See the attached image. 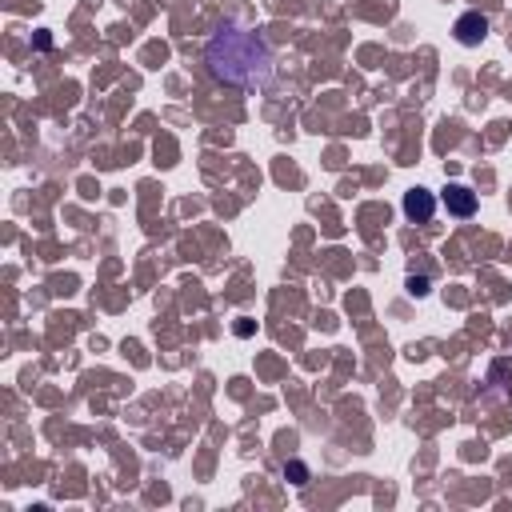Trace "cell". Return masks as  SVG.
<instances>
[{"label": "cell", "mask_w": 512, "mask_h": 512, "mask_svg": "<svg viewBox=\"0 0 512 512\" xmlns=\"http://www.w3.org/2000/svg\"><path fill=\"white\" fill-rule=\"evenodd\" d=\"M208 72L228 88H260L272 80V48L260 32H248L240 24H220L204 44Z\"/></svg>", "instance_id": "cell-1"}, {"label": "cell", "mask_w": 512, "mask_h": 512, "mask_svg": "<svg viewBox=\"0 0 512 512\" xmlns=\"http://www.w3.org/2000/svg\"><path fill=\"white\" fill-rule=\"evenodd\" d=\"M404 216L416 220V224H428L436 216V196L424 192V188H408L404 192Z\"/></svg>", "instance_id": "cell-2"}, {"label": "cell", "mask_w": 512, "mask_h": 512, "mask_svg": "<svg viewBox=\"0 0 512 512\" xmlns=\"http://www.w3.org/2000/svg\"><path fill=\"white\" fill-rule=\"evenodd\" d=\"M456 40L460 44H480L484 36H488V16H480V12H464L460 20H456Z\"/></svg>", "instance_id": "cell-3"}, {"label": "cell", "mask_w": 512, "mask_h": 512, "mask_svg": "<svg viewBox=\"0 0 512 512\" xmlns=\"http://www.w3.org/2000/svg\"><path fill=\"white\" fill-rule=\"evenodd\" d=\"M444 208H448L452 216H472V212H476V192H472L468 184H448V188H444Z\"/></svg>", "instance_id": "cell-4"}, {"label": "cell", "mask_w": 512, "mask_h": 512, "mask_svg": "<svg viewBox=\"0 0 512 512\" xmlns=\"http://www.w3.org/2000/svg\"><path fill=\"white\" fill-rule=\"evenodd\" d=\"M284 476H288L292 484H308V468H304L300 460H288V464H284Z\"/></svg>", "instance_id": "cell-5"}, {"label": "cell", "mask_w": 512, "mask_h": 512, "mask_svg": "<svg viewBox=\"0 0 512 512\" xmlns=\"http://www.w3.org/2000/svg\"><path fill=\"white\" fill-rule=\"evenodd\" d=\"M408 288H412L416 296H424V292H428V276H412V280H408Z\"/></svg>", "instance_id": "cell-6"}]
</instances>
